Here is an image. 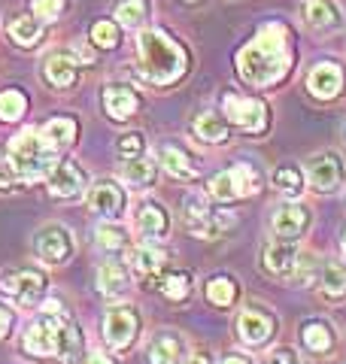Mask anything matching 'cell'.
<instances>
[{
    "label": "cell",
    "mask_w": 346,
    "mask_h": 364,
    "mask_svg": "<svg viewBox=\"0 0 346 364\" xmlns=\"http://www.w3.org/2000/svg\"><path fill=\"white\" fill-rule=\"evenodd\" d=\"M292 67V55H288V28L280 21L258 28V33L252 37L237 55V70L249 85L268 88L288 73Z\"/></svg>",
    "instance_id": "1"
},
{
    "label": "cell",
    "mask_w": 346,
    "mask_h": 364,
    "mask_svg": "<svg viewBox=\"0 0 346 364\" xmlns=\"http://www.w3.org/2000/svg\"><path fill=\"white\" fill-rule=\"evenodd\" d=\"M140 58H143L146 76L158 85L177 82L189 67L186 49L173 43L164 31H143L140 33Z\"/></svg>",
    "instance_id": "2"
},
{
    "label": "cell",
    "mask_w": 346,
    "mask_h": 364,
    "mask_svg": "<svg viewBox=\"0 0 346 364\" xmlns=\"http://www.w3.org/2000/svg\"><path fill=\"white\" fill-rule=\"evenodd\" d=\"M55 146L46 140L43 131H21L9 140V161H13L19 179H40L49 176V170L55 167Z\"/></svg>",
    "instance_id": "3"
},
{
    "label": "cell",
    "mask_w": 346,
    "mask_h": 364,
    "mask_svg": "<svg viewBox=\"0 0 346 364\" xmlns=\"http://www.w3.org/2000/svg\"><path fill=\"white\" fill-rule=\"evenodd\" d=\"M258 188H261V176L256 173V167H249V164L228 167L206 182V191H210V198H216V200L249 198V195H256Z\"/></svg>",
    "instance_id": "4"
},
{
    "label": "cell",
    "mask_w": 346,
    "mask_h": 364,
    "mask_svg": "<svg viewBox=\"0 0 346 364\" xmlns=\"http://www.w3.org/2000/svg\"><path fill=\"white\" fill-rule=\"evenodd\" d=\"M61 325H64V313L58 306V301H46L43 316L25 331V349L31 355H52V352H58Z\"/></svg>",
    "instance_id": "5"
},
{
    "label": "cell",
    "mask_w": 346,
    "mask_h": 364,
    "mask_svg": "<svg viewBox=\"0 0 346 364\" xmlns=\"http://www.w3.org/2000/svg\"><path fill=\"white\" fill-rule=\"evenodd\" d=\"M222 109L228 122H234V128L246 131V134H264L268 131V107L261 104L256 97H243V95H234V91H228L222 97Z\"/></svg>",
    "instance_id": "6"
},
{
    "label": "cell",
    "mask_w": 346,
    "mask_h": 364,
    "mask_svg": "<svg viewBox=\"0 0 346 364\" xmlns=\"http://www.w3.org/2000/svg\"><path fill=\"white\" fill-rule=\"evenodd\" d=\"M137 328H140V318H137L131 306H112V310H107V316H103V340H107L115 352H125L134 343Z\"/></svg>",
    "instance_id": "7"
},
{
    "label": "cell",
    "mask_w": 346,
    "mask_h": 364,
    "mask_svg": "<svg viewBox=\"0 0 346 364\" xmlns=\"http://www.w3.org/2000/svg\"><path fill=\"white\" fill-rule=\"evenodd\" d=\"M343 176H346V170H343V161L337 152H322L316 158H310V164H307V179L319 195L337 191L343 186Z\"/></svg>",
    "instance_id": "8"
},
{
    "label": "cell",
    "mask_w": 346,
    "mask_h": 364,
    "mask_svg": "<svg viewBox=\"0 0 346 364\" xmlns=\"http://www.w3.org/2000/svg\"><path fill=\"white\" fill-rule=\"evenodd\" d=\"M33 252H37V258H43L46 264H64V261L73 255V237L67 234V228H61V225L40 228L37 237H33Z\"/></svg>",
    "instance_id": "9"
},
{
    "label": "cell",
    "mask_w": 346,
    "mask_h": 364,
    "mask_svg": "<svg viewBox=\"0 0 346 364\" xmlns=\"http://www.w3.org/2000/svg\"><path fill=\"white\" fill-rule=\"evenodd\" d=\"M43 289H46V277L37 270H16L0 279V291L21 306H31L33 301H40Z\"/></svg>",
    "instance_id": "10"
},
{
    "label": "cell",
    "mask_w": 346,
    "mask_h": 364,
    "mask_svg": "<svg viewBox=\"0 0 346 364\" xmlns=\"http://www.w3.org/2000/svg\"><path fill=\"white\" fill-rule=\"evenodd\" d=\"M49 188L55 198H73L79 195V191L85 188V170L79 167L76 161H70V158H61V161H55V167L49 170Z\"/></svg>",
    "instance_id": "11"
},
{
    "label": "cell",
    "mask_w": 346,
    "mask_h": 364,
    "mask_svg": "<svg viewBox=\"0 0 346 364\" xmlns=\"http://www.w3.org/2000/svg\"><path fill=\"white\" fill-rule=\"evenodd\" d=\"M100 100H103V109H107V116L115 119V122H125L131 119L137 109H140V97H137V91L125 82H110L103 85L100 91Z\"/></svg>",
    "instance_id": "12"
},
{
    "label": "cell",
    "mask_w": 346,
    "mask_h": 364,
    "mask_svg": "<svg viewBox=\"0 0 346 364\" xmlns=\"http://www.w3.org/2000/svg\"><path fill=\"white\" fill-rule=\"evenodd\" d=\"M307 88L310 95H316L319 100H331L340 95L343 88V67L334 64V61H322L313 67V73L307 79Z\"/></svg>",
    "instance_id": "13"
},
{
    "label": "cell",
    "mask_w": 346,
    "mask_h": 364,
    "mask_svg": "<svg viewBox=\"0 0 346 364\" xmlns=\"http://www.w3.org/2000/svg\"><path fill=\"white\" fill-rule=\"evenodd\" d=\"M85 200L98 215H103V219H115V215H122V210H125V191L110 179L98 182V186L88 191Z\"/></svg>",
    "instance_id": "14"
},
{
    "label": "cell",
    "mask_w": 346,
    "mask_h": 364,
    "mask_svg": "<svg viewBox=\"0 0 346 364\" xmlns=\"http://www.w3.org/2000/svg\"><path fill=\"white\" fill-rule=\"evenodd\" d=\"M149 361L152 364H182L186 361V343L173 331H158L149 343Z\"/></svg>",
    "instance_id": "15"
},
{
    "label": "cell",
    "mask_w": 346,
    "mask_h": 364,
    "mask_svg": "<svg viewBox=\"0 0 346 364\" xmlns=\"http://www.w3.org/2000/svg\"><path fill=\"white\" fill-rule=\"evenodd\" d=\"M310 225V213L304 207H298V203H288V207H280L273 213V231L280 240H295V237H301Z\"/></svg>",
    "instance_id": "16"
},
{
    "label": "cell",
    "mask_w": 346,
    "mask_h": 364,
    "mask_svg": "<svg viewBox=\"0 0 346 364\" xmlns=\"http://www.w3.org/2000/svg\"><path fill=\"white\" fill-rule=\"evenodd\" d=\"M237 331H240V340H243V343L261 346L264 340L273 334V318L268 313H261V310H246L237 322Z\"/></svg>",
    "instance_id": "17"
},
{
    "label": "cell",
    "mask_w": 346,
    "mask_h": 364,
    "mask_svg": "<svg viewBox=\"0 0 346 364\" xmlns=\"http://www.w3.org/2000/svg\"><path fill=\"white\" fill-rule=\"evenodd\" d=\"M79 61L73 55H49V61H46L43 73L49 79V85L55 88H73L76 79H79Z\"/></svg>",
    "instance_id": "18"
},
{
    "label": "cell",
    "mask_w": 346,
    "mask_h": 364,
    "mask_svg": "<svg viewBox=\"0 0 346 364\" xmlns=\"http://www.w3.org/2000/svg\"><path fill=\"white\" fill-rule=\"evenodd\" d=\"M301 16H304L307 25H313L319 31L340 25V9H337L334 0H304V4H301Z\"/></svg>",
    "instance_id": "19"
},
{
    "label": "cell",
    "mask_w": 346,
    "mask_h": 364,
    "mask_svg": "<svg viewBox=\"0 0 346 364\" xmlns=\"http://www.w3.org/2000/svg\"><path fill=\"white\" fill-rule=\"evenodd\" d=\"M167 213L158 207V203H143L140 213H137V231H140L146 240H161L167 237Z\"/></svg>",
    "instance_id": "20"
},
{
    "label": "cell",
    "mask_w": 346,
    "mask_h": 364,
    "mask_svg": "<svg viewBox=\"0 0 346 364\" xmlns=\"http://www.w3.org/2000/svg\"><path fill=\"white\" fill-rule=\"evenodd\" d=\"M9 37H13V43L19 46H25V49H31V46H37L43 40V18H37L33 13L28 16H19L9 21Z\"/></svg>",
    "instance_id": "21"
},
{
    "label": "cell",
    "mask_w": 346,
    "mask_h": 364,
    "mask_svg": "<svg viewBox=\"0 0 346 364\" xmlns=\"http://www.w3.org/2000/svg\"><path fill=\"white\" fill-rule=\"evenodd\" d=\"M298 255L301 252H295L288 243H276L264 252V267H268V273H273V277H292L295 264H298Z\"/></svg>",
    "instance_id": "22"
},
{
    "label": "cell",
    "mask_w": 346,
    "mask_h": 364,
    "mask_svg": "<svg viewBox=\"0 0 346 364\" xmlns=\"http://www.w3.org/2000/svg\"><path fill=\"white\" fill-rule=\"evenodd\" d=\"M58 355H61L67 364H79L85 355V343H83V334H79V328L73 322L61 325V337H58Z\"/></svg>",
    "instance_id": "23"
},
{
    "label": "cell",
    "mask_w": 346,
    "mask_h": 364,
    "mask_svg": "<svg viewBox=\"0 0 346 364\" xmlns=\"http://www.w3.org/2000/svg\"><path fill=\"white\" fill-rule=\"evenodd\" d=\"M98 286L103 294H110V298H122L125 291H128V273L119 261H107L100 270H98Z\"/></svg>",
    "instance_id": "24"
},
{
    "label": "cell",
    "mask_w": 346,
    "mask_h": 364,
    "mask_svg": "<svg viewBox=\"0 0 346 364\" xmlns=\"http://www.w3.org/2000/svg\"><path fill=\"white\" fill-rule=\"evenodd\" d=\"M76 131H79V124L73 116H58L52 122H46V128H43L46 140H49L55 149H67V146L76 140Z\"/></svg>",
    "instance_id": "25"
},
{
    "label": "cell",
    "mask_w": 346,
    "mask_h": 364,
    "mask_svg": "<svg viewBox=\"0 0 346 364\" xmlns=\"http://www.w3.org/2000/svg\"><path fill=\"white\" fill-rule=\"evenodd\" d=\"M155 173H158V164L146 155H134V158H128V164H125V179H128L134 188H149L155 182Z\"/></svg>",
    "instance_id": "26"
},
{
    "label": "cell",
    "mask_w": 346,
    "mask_h": 364,
    "mask_svg": "<svg viewBox=\"0 0 346 364\" xmlns=\"http://www.w3.org/2000/svg\"><path fill=\"white\" fill-rule=\"evenodd\" d=\"M161 264H164V252L155 246H140V249H134V255H131V267L137 277H143V279H152L161 270Z\"/></svg>",
    "instance_id": "27"
},
{
    "label": "cell",
    "mask_w": 346,
    "mask_h": 364,
    "mask_svg": "<svg viewBox=\"0 0 346 364\" xmlns=\"http://www.w3.org/2000/svg\"><path fill=\"white\" fill-rule=\"evenodd\" d=\"M192 128L198 134V140H204V143H225L228 140V124L219 119L216 112H201Z\"/></svg>",
    "instance_id": "28"
},
{
    "label": "cell",
    "mask_w": 346,
    "mask_h": 364,
    "mask_svg": "<svg viewBox=\"0 0 346 364\" xmlns=\"http://www.w3.org/2000/svg\"><path fill=\"white\" fill-rule=\"evenodd\" d=\"M322 294H325L328 301H340L346 294V267L337 264V261H331V264L322 267Z\"/></svg>",
    "instance_id": "29"
},
{
    "label": "cell",
    "mask_w": 346,
    "mask_h": 364,
    "mask_svg": "<svg viewBox=\"0 0 346 364\" xmlns=\"http://www.w3.org/2000/svg\"><path fill=\"white\" fill-rule=\"evenodd\" d=\"M158 158H161V167H164L170 176H177V179H192L194 176V167L189 164V155L182 149H177V146H164Z\"/></svg>",
    "instance_id": "30"
},
{
    "label": "cell",
    "mask_w": 346,
    "mask_h": 364,
    "mask_svg": "<svg viewBox=\"0 0 346 364\" xmlns=\"http://www.w3.org/2000/svg\"><path fill=\"white\" fill-rule=\"evenodd\" d=\"M25 109H28L25 91H19V88L0 91V122H19L25 116Z\"/></svg>",
    "instance_id": "31"
},
{
    "label": "cell",
    "mask_w": 346,
    "mask_h": 364,
    "mask_svg": "<svg viewBox=\"0 0 346 364\" xmlns=\"http://www.w3.org/2000/svg\"><path fill=\"white\" fill-rule=\"evenodd\" d=\"M115 18H119L125 28H143L149 18V0H122V4L115 6Z\"/></svg>",
    "instance_id": "32"
},
{
    "label": "cell",
    "mask_w": 346,
    "mask_h": 364,
    "mask_svg": "<svg viewBox=\"0 0 346 364\" xmlns=\"http://www.w3.org/2000/svg\"><path fill=\"white\" fill-rule=\"evenodd\" d=\"M301 340H304V346H307L310 352H328L331 343H334L331 328L322 325V322H307V325L301 328Z\"/></svg>",
    "instance_id": "33"
},
{
    "label": "cell",
    "mask_w": 346,
    "mask_h": 364,
    "mask_svg": "<svg viewBox=\"0 0 346 364\" xmlns=\"http://www.w3.org/2000/svg\"><path fill=\"white\" fill-rule=\"evenodd\" d=\"M237 298V286H234V279H228V277H216L206 282V301L216 304V306H231Z\"/></svg>",
    "instance_id": "34"
},
{
    "label": "cell",
    "mask_w": 346,
    "mask_h": 364,
    "mask_svg": "<svg viewBox=\"0 0 346 364\" xmlns=\"http://www.w3.org/2000/svg\"><path fill=\"white\" fill-rule=\"evenodd\" d=\"M161 294H164L167 301L173 304H179V301H186L189 298V291H192V279H189V273H167L164 279H161Z\"/></svg>",
    "instance_id": "35"
},
{
    "label": "cell",
    "mask_w": 346,
    "mask_h": 364,
    "mask_svg": "<svg viewBox=\"0 0 346 364\" xmlns=\"http://www.w3.org/2000/svg\"><path fill=\"white\" fill-rule=\"evenodd\" d=\"M273 186L280 188L283 195L298 198L304 191V179H301V173H298V167H280L273 173Z\"/></svg>",
    "instance_id": "36"
},
{
    "label": "cell",
    "mask_w": 346,
    "mask_h": 364,
    "mask_svg": "<svg viewBox=\"0 0 346 364\" xmlns=\"http://www.w3.org/2000/svg\"><path fill=\"white\" fill-rule=\"evenodd\" d=\"M322 277V270H319V261L316 255H298V264H295V273H292V279L298 282V286H313V282Z\"/></svg>",
    "instance_id": "37"
},
{
    "label": "cell",
    "mask_w": 346,
    "mask_h": 364,
    "mask_svg": "<svg viewBox=\"0 0 346 364\" xmlns=\"http://www.w3.org/2000/svg\"><path fill=\"white\" fill-rule=\"evenodd\" d=\"M98 246L103 252H119V249L128 246V237H125V231L115 225H100L98 228Z\"/></svg>",
    "instance_id": "38"
},
{
    "label": "cell",
    "mask_w": 346,
    "mask_h": 364,
    "mask_svg": "<svg viewBox=\"0 0 346 364\" xmlns=\"http://www.w3.org/2000/svg\"><path fill=\"white\" fill-rule=\"evenodd\" d=\"M91 43H95L98 49H112V46L119 43V28H115L110 18L95 21V28H91Z\"/></svg>",
    "instance_id": "39"
},
{
    "label": "cell",
    "mask_w": 346,
    "mask_h": 364,
    "mask_svg": "<svg viewBox=\"0 0 346 364\" xmlns=\"http://www.w3.org/2000/svg\"><path fill=\"white\" fill-rule=\"evenodd\" d=\"M31 9H33V16L37 18L55 21L58 16L64 13V0H31Z\"/></svg>",
    "instance_id": "40"
},
{
    "label": "cell",
    "mask_w": 346,
    "mask_h": 364,
    "mask_svg": "<svg viewBox=\"0 0 346 364\" xmlns=\"http://www.w3.org/2000/svg\"><path fill=\"white\" fill-rule=\"evenodd\" d=\"M115 149H119L125 158H134V155H140V152H143V136L137 134V131H134V134H125L122 140L115 143Z\"/></svg>",
    "instance_id": "41"
},
{
    "label": "cell",
    "mask_w": 346,
    "mask_h": 364,
    "mask_svg": "<svg viewBox=\"0 0 346 364\" xmlns=\"http://www.w3.org/2000/svg\"><path fill=\"white\" fill-rule=\"evenodd\" d=\"M16 182H19V173H16L13 161H9V158H0V191H13Z\"/></svg>",
    "instance_id": "42"
},
{
    "label": "cell",
    "mask_w": 346,
    "mask_h": 364,
    "mask_svg": "<svg viewBox=\"0 0 346 364\" xmlns=\"http://www.w3.org/2000/svg\"><path fill=\"white\" fill-rule=\"evenodd\" d=\"M264 364H301V361H298V355L292 349H273Z\"/></svg>",
    "instance_id": "43"
},
{
    "label": "cell",
    "mask_w": 346,
    "mask_h": 364,
    "mask_svg": "<svg viewBox=\"0 0 346 364\" xmlns=\"http://www.w3.org/2000/svg\"><path fill=\"white\" fill-rule=\"evenodd\" d=\"M73 55L79 58V64H95V52H91L85 43H76L73 46Z\"/></svg>",
    "instance_id": "44"
},
{
    "label": "cell",
    "mask_w": 346,
    "mask_h": 364,
    "mask_svg": "<svg viewBox=\"0 0 346 364\" xmlns=\"http://www.w3.org/2000/svg\"><path fill=\"white\" fill-rule=\"evenodd\" d=\"M9 325H13V313H9L6 306H0V337L9 334Z\"/></svg>",
    "instance_id": "45"
},
{
    "label": "cell",
    "mask_w": 346,
    "mask_h": 364,
    "mask_svg": "<svg viewBox=\"0 0 346 364\" xmlns=\"http://www.w3.org/2000/svg\"><path fill=\"white\" fill-rule=\"evenodd\" d=\"M83 364H112V358H110V355H103V352H91V355H85Z\"/></svg>",
    "instance_id": "46"
},
{
    "label": "cell",
    "mask_w": 346,
    "mask_h": 364,
    "mask_svg": "<svg viewBox=\"0 0 346 364\" xmlns=\"http://www.w3.org/2000/svg\"><path fill=\"white\" fill-rule=\"evenodd\" d=\"M222 364H249V358H243V355H228V358H222Z\"/></svg>",
    "instance_id": "47"
},
{
    "label": "cell",
    "mask_w": 346,
    "mask_h": 364,
    "mask_svg": "<svg viewBox=\"0 0 346 364\" xmlns=\"http://www.w3.org/2000/svg\"><path fill=\"white\" fill-rule=\"evenodd\" d=\"M182 364H210V358H204V355H192V358H186Z\"/></svg>",
    "instance_id": "48"
},
{
    "label": "cell",
    "mask_w": 346,
    "mask_h": 364,
    "mask_svg": "<svg viewBox=\"0 0 346 364\" xmlns=\"http://www.w3.org/2000/svg\"><path fill=\"white\" fill-rule=\"evenodd\" d=\"M343 249H346V237H343Z\"/></svg>",
    "instance_id": "49"
},
{
    "label": "cell",
    "mask_w": 346,
    "mask_h": 364,
    "mask_svg": "<svg viewBox=\"0 0 346 364\" xmlns=\"http://www.w3.org/2000/svg\"><path fill=\"white\" fill-rule=\"evenodd\" d=\"M343 136H346V128H343Z\"/></svg>",
    "instance_id": "50"
}]
</instances>
